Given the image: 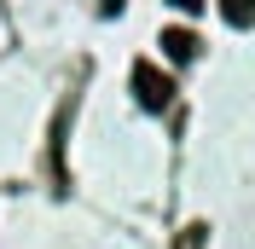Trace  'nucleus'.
Masks as SVG:
<instances>
[{
  "mask_svg": "<svg viewBox=\"0 0 255 249\" xmlns=\"http://www.w3.org/2000/svg\"><path fill=\"white\" fill-rule=\"evenodd\" d=\"M168 99H174V87H168V76L157 64H133V105L139 110H168Z\"/></svg>",
  "mask_w": 255,
  "mask_h": 249,
  "instance_id": "f257e3e1",
  "label": "nucleus"
},
{
  "mask_svg": "<svg viewBox=\"0 0 255 249\" xmlns=\"http://www.w3.org/2000/svg\"><path fill=\"white\" fill-rule=\"evenodd\" d=\"M197 47H203V41H197L191 29H162V52H168L174 64H191V58H197Z\"/></svg>",
  "mask_w": 255,
  "mask_h": 249,
  "instance_id": "f03ea898",
  "label": "nucleus"
},
{
  "mask_svg": "<svg viewBox=\"0 0 255 249\" xmlns=\"http://www.w3.org/2000/svg\"><path fill=\"white\" fill-rule=\"evenodd\" d=\"M221 17L232 23V29H250L255 23V0H221Z\"/></svg>",
  "mask_w": 255,
  "mask_h": 249,
  "instance_id": "7ed1b4c3",
  "label": "nucleus"
},
{
  "mask_svg": "<svg viewBox=\"0 0 255 249\" xmlns=\"http://www.w3.org/2000/svg\"><path fill=\"white\" fill-rule=\"evenodd\" d=\"M203 232H209V226H191V232L180 238V249H203Z\"/></svg>",
  "mask_w": 255,
  "mask_h": 249,
  "instance_id": "20e7f679",
  "label": "nucleus"
},
{
  "mask_svg": "<svg viewBox=\"0 0 255 249\" xmlns=\"http://www.w3.org/2000/svg\"><path fill=\"white\" fill-rule=\"evenodd\" d=\"M168 6H174V12H186V17H191V12H203V0H168Z\"/></svg>",
  "mask_w": 255,
  "mask_h": 249,
  "instance_id": "39448f33",
  "label": "nucleus"
},
{
  "mask_svg": "<svg viewBox=\"0 0 255 249\" xmlns=\"http://www.w3.org/2000/svg\"><path fill=\"white\" fill-rule=\"evenodd\" d=\"M99 6H105V17H116V12H122V0H99Z\"/></svg>",
  "mask_w": 255,
  "mask_h": 249,
  "instance_id": "423d86ee",
  "label": "nucleus"
}]
</instances>
